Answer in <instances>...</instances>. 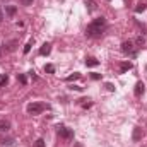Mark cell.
<instances>
[{
  "instance_id": "1",
  "label": "cell",
  "mask_w": 147,
  "mask_h": 147,
  "mask_svg": "<svg viewBox=\"0 0 147 147\" xmlns=\"http://www.w3.org/2000/svg\"><path fill=\"white\" fill-rule=\"evenodd\" d=\"M106 29V21H105V17H98V19H94L89 26H87V29H86V34L91 38H98L103 34V31Z\"/></svg>"
},
{
  "instance_id": "2",
  "label": "cell",
  "mask_w": 147,
  "mask_h": 147,
  "mask_svg": "<svg viewBox=\"0 0 147 147\" xmlns=\"http://www.w3.org/2000/svg\"><path fill=\"white\" fill-rule=\"evenodd\" d=\"M45 110H46L45 103H31V105H28V113L29 115H39Z\"/></svg>"
},
{
  "instance_id": "3",
  "label": "cell",
  "mask_w": 147,
  "mask_h": 147,
  "mask_svg": "<svg viewBox=\"0 0 147 147\" xmlns=\"http://www.w3.org/2000/svg\"><path fill=\"white\" fill-rule=\"evenodd\" d=\"M58 135L67 139V140H72L74 139V132L70 128H67V127H58Z\"/></svg>"
},
{
  "instance_id": "4",
  "label": "cell",
  "mask_w": 147,
  "mask_h": 147,
  "mask_svg": "<svg viewBox=\"0 0 147 147\" xmlns=\"http://www.w3.org/2000/svg\"><path fill=\"white\" fill-rule=\"evenodd\" d=\"M121 51H123V53L135 55V50H134V41H123V43H121Z\"/></svg>"
},
{
  "instance_id": "5",
  "label": "cell",
  "mask_w": 147,
  "mask_h": 147,
  "mask_svg": "<svg viewBox=\"0 0 147 147\" xmlns=\"http://www.w3.org/2000/svg\"><path fill=\"white\" fill-rule=\"evenodd\" d=\"M142 135H144V132H142V128H140V127H135V128H134V135H132V139H134V142H139V140L142 139Z\"/></svg>"
},
{
  "instance_id": "6",
  "label": "cell",
  "mask_w": 147,
  "mask_h": 147,
  "mask_svg": "<svg viewBox=\"0 0 147 147\" xmlns=\"http://www.w3.org/2000/svg\"><path fill=\"white\" fill-rule=\"evenodd\" d=\"M144 91H146V86H144V82H137L135 84V96H142L144 94Z\"/></svg>"
},
{
  "instance_id": "7",
  "label": "cell",
  "mask_w": 147,
  "mask_h": 147,
  "mask_svg": "<svg viewBox=\"0 0 147 147\" xmlns=\"http://www.w3.org/2000/svg\"><path fill=\"white\" fill-rule=\"evenodd\" d=\"M50 51H51V45H50V43H45V45L39 48V55H43V57H45V55H50Z\"/></svg>"
},
{
  "instance_id": "8",
  "label": "cell",
  "mask_w": 147,
  "mask_h": 147,
  "mask_svg": "<svg viewBox=\"0 0 147 147\" xmlns=\"http://www.w3.org/2000/svg\"><path fill=\"white\" fill-rule=\"evenodd\" d=\"M14 139L12 137H0V146H12Z\"/></svg>"
},
{
  "instance_id": "9",
  "label": "cell",
  "mask_w": 147,
  "mask_h": 147,
  "mask_svg": "<svg viewBox=\"0 0 147 147\" xmlns=\"http://www.w3.org/2000/svg\"><path fill=\"white\" fill-rule=\"evenodd\" d=\"M10 128V121L9 120H0V132H7Z\"/></svg>"
},
{
  "instance_id": "10",
  "label": "cell",
  "mask_w": 147,
  "mask_h": 147,
  "mask_svg": "<svg viewBox=\"0 0 147 147\" xmlns=\"http://www.w3.org/2000/svg\"><path fill=\"white\" fill-rule=\"evenodd\" d=\"M86 65L87 67H96V65H99V62L96 58H86Z\"/></svg>"
},
{
  "instance_id": "11",
  "label": "cell",
  "mask_w": 147,
  "mask_h": 147,
  "mask_svg": "<svg viewBox=\"0 0 147 147\" xmlns=\"http://www.w3.org/2000/svg\"><path fill=\"white\" fill-rule=\"evenodd\" d=\"M86 5H87V9H89L91 12H92V10H96V7H98L94 0H86Z\"/></svg>"
},
{
  "instance_id": "12",
  "label": "cell",
  "mask_w": 147,
  "mask_h": 147,
  "mask_svg": "<svg viewBox=\"0 0 147 147\" xmlns=\"http://www.w3.org/2000/svg\"><path fill=\"white\" fill-rule=\"evenodd\" d=\"M120 69H121V72H127V70H132V63H130V62H123V63L120 65Z\"/></svg>"
},
{
  "instance_id": "13",
  "label": "cell",
  "mask_w": 147,
  "mask_h": 147,
  "mask_svg": "<svg viewBox=\"0 0 147 147\" xmlns=\"http://www.w3.org/2000/svg\"><path fill=\"white\" fill-rule=\"evenodd\" d=\"M146 9H147V5L144 3V2H140V3H137V7H135V12H137V14H140V12H144Z\"/></svg>"
},
{
  "instance_id": "14",
  "label": "cell",
  "mask_w": 147,
  "mask_h": 147,
  "mask_svg": "<svg viewBox=\"0 0 147 147\" xmlns=\"http://www.w3.org/2000/svg\"><path fill=\"white\" fill-rule=\"evenodd\" d=\"M77 79H80V74L74 72L72 75H69V77H67V82H72V80H77Z\"/></svg>"
},
{
  "instance_id": "15",
  "label": "cell",
  "mask_w": 147,
  "mask_h": 147,
  "mask_svg": "<svg viewBox=\"0 0 147 147\" xmlns=\"http://www.w3.org/2000/svg\"><path fill=\"white\" fill-rule=\"evenodd\" d=\"M5 10H7V14H9V16H14V14L17 12V9H16L14 5H7V9H5Z\"/></svg>"
},
{
  "instance_id": "16",
  "label": "cell",
  "mask_w": 147,
  "mask_h": 147,
  "mask_svg": "<svg viewBox=\"0 0 147 147\" xmlns=\"http://www.w3.org/2000/svg\"><path fill=\"white\" fill-rule=\"evenodd\" d=\"M45 72H48V74H53V72H55V67H53L51 63H46V65H45Z\"/></svg>"
},
{
  "instance_id": "17",
  "label": "cell",
  "mask_w": 147,
  "mask_h": 147,
  "mask_svg": "<svg viewBox=\"0 0 147 147\" xmlns=\"http://www.w3.org/2000/svg\"><path fill=\"white\" fill-rule=\"evenodd\" d=\"M16 45H17V41H12V43H9V48H7V50H9V51H14V50H16Z\"/></svg>"
},
{
  "instance_id": "18",
  "label": "cell",
  "mask_w": 147,
  "mask_h": 147,
  "mask_svg": "<svg viewBox=\"0 0 147 147\" xmlns=\"http://www.w3.org/2000/svg\"><path fill=\"white\" fill-rule=\"evenodd\" d=\"M7 82H9L7 75H5V77H2V79H0V87H5V84H7Z\"/></svg>"
},
{
  "instance_id": "19",
  "label": "cell",
  "mask_w": 147,
  "mask_h": 147,
  "mask_svg": "<svg viewBox=\"0 0 147 147\" xmlns=\"http://www.w3.org/2000/svg\"><path fill=\"white\" fill-rule=\"evenodd\" d=\"M17 80H19L21 84H26V77H24L22 74H19V75H17Z\"/></svg>"
},
{
  "instance_id": "20",
  "label": "cell",
  "mask_w": 147,
  "mask_h": 147,
  "mask_svg": "<svg viewBox=\"0 0 147 147\" xmlns=\"http://www.w3.org/2000/svg\"><path fill=\"white\" fill-rule=\"evenodd\" d=\"M36 147H45V140H43V139H38L36 140Z\"/></svg>"
},
{
  "instance_id": "21",
  "label": "cell",
  "mask_w": 147,
  "mask_h": 147,
  "mask_svg": "<svg viewBox=\"0 0 147 147\" xmlns=\"http://www.w3.org/2000/svg\"><path fill=\"white\" fill-rule=\"evenodd\" d=\"M135 45L142 46V45H144V38H137V39H135Z\"/></svg>"
},
{
  "instance_id": "22",
  "label": "cell",
  "mask_w": 147,
  "mask_h": 147,
  "mask_svg": "<svg viewBox=\"0 0 147 147\" xmlns=\"http://www.w3.org/2000/svg\"><path fill=\"white\" fill-rule=\"evenodd\" d=\"M31 46H33V43H28V45L24 46V53H29V50H31Z\"/></svg>"
},
{
  "instance_id": "23",
  "label": "cell",
  "mask_w": 147,
  "mask_h": 147,
  "mask_svg": "<svg viewBox=\"0 0 147 147\" xmlns=\"http://www.w3.org/2000/svg\"><path fill=\"white\" fill-rule=\"evenodd\" d=\"M106 89H108L110 92H113V91H115V86H113L111 82H108V84H106Z\"/></svg>"
},
{
  "instance_id": "24",
  "label": "cell",
  "mask_w": 147,
  "mask_h": 147,
  "mask_svg": "<svg viewBox=\"0 0 147 147\" xmlns=\"http://www.w3.org/2000/svg\"><path fill=\"white\" fill-rule=\"evenodd\" d=\"M22 5H33V0H21Z\"/></svg>"
},
{
  "instance_id": "25",
  "label": "cell",
  "mask_w": 147,
  "mask_h": 147,
  "mask_svg": "<svg viewBox=\"0 0 147 147\" xmlns=\"http://www.w3.org/2000/svg\"><path fill=\"white\" fill-rule=\"evenodd\" d=\"M91 77H92V79H94V80H98V79H101V74H92V75H91Z\"/></svg>"
},
{
  "instance_id": "26",
  "label": "cell",
  "mask_w": 147,
  "mask_h": 147,
  "mask_svg": "<svg viewBox=\"0 0 147 147\" xmlns=\"http://www.w3.org/2000/svg\"><path fill=\"white\" fill-rule=\"evenodd\" d=\"M70 89H72V91H82V87H80V86H72Z\"/></svg>"
},
{
  "instance_id": "27",
  "label": "cell",
  "mask_w": 147,
  "mask_h": 147,
  "mask_svg": "<svg viewBox=\"0 0 147 147\" xmlns=\"http://www.w3.org/2000/svg\"><path fill=\"white\" fill-rule=\"evenodd\" d=\"M82 106H84V108H89V106H91V103H89V99H87V103H82Z\"/></svg>"
},
{
  "instance_id": "28",
  "label": "cell",
  "mask_w": 147,
  "mask_h": 147,
  "mask_svg": "<svg viewBox=\"0 0 147 147\" xmlns=\"http://www.w3.org/2000/svg\"><path fill=\"white\" fill-rule=\"evenodd\" d=\"M2 19H3V12L0 10V22H2Z\"/></svg>"
},
{
  "instance_id": "29",
  "label": "cell",
  "mask_w": 147,
  "mask_h": 147,
  "mask_svg": "<svg viewBox=\"0 0 147 147\" xmlns=\"http://www.w3.org/2000/svg\"><path fill=\"white\" fill-rule=\"evenodd\" d=\"M0 147H3V146H0Z\"/></svg>"
}]
</instances>
